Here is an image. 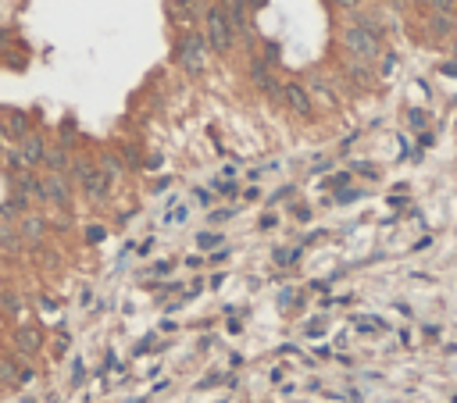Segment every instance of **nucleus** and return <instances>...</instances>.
<instances>
[{
    "label": "nucleus",
    "instance_id": "f257e3e1",
    "mask_svg": "<svg viewBox=\"0 0 457 403\" xmlns=\"http://www.w3.org/2000/svg\"><path fill=\"white\" fill-rule=\"evenodd\" d=\"M207 36L200 33H186L179 43H175V65L179 68H186L190 75H200L207 68Z\"/></svg>",
    "mask_w": 457,
    "mask_h": 403
},
{
    "label": "nucleus",
    "instance_id": "f03ea898",
    "mask_svg": "<svg viewBox=\"0 0 457 403\" xmlns=\"http://www.w3.org/2000/svg\"><path fill=\"white\" fill-rule=\"evenodd\" d=\"M204 22H207V47L215 50V54H229L232 43H236V29H232V22L225 18V11H222V8H211V11L204 15Z\"/></svg>",
    "mask_w": 457,
    "mask_h": 403
},
{
    "label": "nucleus",
    "instance_id": "7ed1b4c3",
    "mask_svg": "<svg viewBox=\"0 0 457 403\" xmlns=\"http://www.w3.org/2000/svg\"><path fill=\"white\" fill-rule=\"evenodd\" d=\"M343 47L357 57V61H372V57H379V50H382V40L375 36V33H368V29H357V25H347L343 29Z\"/></svg>",
    "mask_w": 457,
    "mask_h": 403
},
{
    "label": "nucleus",
    "instance_id": "20e7f679",
    "mask_svg": "<svg viewBox=\"0 0 457 403\" xmlns=\"http://www.w3.org/2000/svg\"><path fill=\"white\" fill-rule=\"evenodd\" d=\"M43 200H50V204H57V207H72V185H68V178L50 172V175L43 178Z\"/></svg>",
    "mask_w": 457,
    "mask_h": 403
},
{
    "label": "nucleus",
    "instance_id": "39448f33",
    "mask_svg": "<svg viewBox=\"0 0 457 403\" xmlns=\"http://www.w3.org/2000/svg\"><path fill=\"white\" fill-rule=\"evenodd\" d=\"M250 82H254L261 93H268V97H276V100L283 97V86L276 82V75H271V68L264 65L261 57H254V61H250Z\"/></svg>",
    "mask_w": 457,
    "mask_h": 403
},
{
    "label": "nucleus",
    "instance_id": "423d86ee",
    "mask_svg": "<svg viewBox=\"0 0 457 403\" xmlns=\"http://www.w3.org/2000/svg\"><path fill=\"white\" fill-rule=\"evenodd\" d=\"M283 100H286L297 114H311V93L304 89V86H297V82L283 86Z\"/></svg>",
    "mask_w": 457,
    "mask_h": 403
},
{
    "label": "nucleus",
    "instance_id": "0eeeda50",
    "mask_svg": "<svg viewBox=\"0 0 457 403\" xmlns=\"http://www.w3.org/2000/svg\"><path fill=\"white\" fill-rule=\"evenodd\" d=\"M22 161L25 165H40L43 158H47V143H43V136H36V132H29L25 139H22Z\"/></svg>",
    "mask_w": 457,
    "mask_h": 403
},
{
    "label": "nucleus",
    "instance_id": "6e6552de",
    "mask_svg": "<svg viewBox=\"0 0 457 403\" xmlns=\"http://www.w3.org/2000/svg\"><path fill=\"white\" fill-rule=\"evenodd\" d=\"M43 229H47V222L40 218V214H29V218L22 222V229H18V232H22V239H25V243H40V239H43Z\"/></svg>",
    "mask_w": 457,
    "mask_h": 403
},
{
    "label": "nucleus",
    "instance_id": "1a4fd4ad",
    "mask_svg": "<svg viewBox=\"0 0 457 403\" xmlns=\"http://www.w3.org/2000/svg\"><path fill=\"white\" fill-rule=\"evenodd\" d=\"M47 168L54 172V175H65V168H68V150L65 146H54V150H47Z\"/></svg>",
    "mask_w": 457,
    "mask_h": 403
},
{
    "label": "nucleus",
    "instance_id": "9d476101",
    "mask_svg": "<svg viewBox=\"0 0 457 403\" xmlns=\"http://www.w3.org/2000/svg\"><path fill=\"white\" fill-rule=\"evenodd\" d=\"M4 118H8V126H4V129H8L11 136H18V139H25V136H29V118H25L22 111H8Z\"/></svg>",
    "mask_w": 457,
    "mask_h": 403
},
{
    "label": "nucleus",
    "instance_id": "9b49d317",
    "mask_svg": "<svg viewBox=\"0 0 457 403\" xmlns=\"http://www.w3.org/2000/svg\"><path fill=\"white\" fill-rule=\"evenodd\" d=\"M18 350H22V353H36V350H40V335H36L33 328H22V332H18Z\"/></svg>",
    "mask_w": 457,
    "mask_h": 403
},
{
    "label": "nucleus",
    "instance_id": "f8f14e48",
    "mask_svg": "<svg viewBox=\"0 0 457 403\" xmlns=\"http://www.w3.org/2000/svg\"><path fill=\"white\" fill-rule=\"evenodd\" d=\"M382 75H393V72H397V54H386L382 57V68H379Z\"/></svg>",
    "mask_w": 457,
    "mask_h": 403
},
{
    "label": "nucleus",
    "instance_id": "ddd939ff",
    "mask_svg": "<svg viewBox=\"0 0 457 403\" xmlns=\"http://www.w3.org/2000/svg\"><path fill=\"white\" fill-rule=\"evenodd\" d=\"M440 72H443V75H454V79H457V61H443V65H440Z\"/></svg>",
    "mask_w": 457,
    "mask_h": 403
},
{
    "label": "nucleus",
    "instance_id": "4468645a",
    "mask_svg": "<svg viewBox=\"0 0 457 403\" xmlns=\"http://www.w3.org/2000/svg\"><path fill=\"white\" fill-rule=\"evenodd\" d=\"M336 8H343V11H357V0H332Z\"/></svg>",
    "mask_w": 457,
    "mask_h": 403
},
{
    "label": "nucleus",
    "instance_id": "2eb2a0df",
    "mask_svg": "<svg viewBox=\"0 0 457 403\" xmlns=\"http://www.w3.org/2000/svg\"><path fill=\"white\" fill-rule=\"evenodd\" d=\"M411 126H414V129L425 126V114H421V111H411Z\"/></svg>",
    "mask_w": 457,
    "mask_h": 403
},
{
    "label": "nucleus",
    "instance_id": "dca6fc26",
    "mask_svg": "<svg viewBox=\"0 0 457 403\" xmlns=\"http://www.w3.org/2000/svg\"><path fill=\"white\" fill-rule=\"evenodd\" d=\"M218 239H222V236H211V232H204V236H200V246H215Z\"/></svg>",
    "mask_w": 457,
    "mask_h": 403
},
{
    "label": "nucleus",
    "instance_id": "f3484780",
    "mask_svg": "<svg viewBox=\"0 0 457 403\" xmlns=\"http://www.w3.org/2000/svg\"><path fill=\"white\" fill-rule=\"evenodd\" d=\"M4 307H11V311H18V296H15V293H8V296H4Z\"/></svg>",
    "mask_w": 457,
    "mask_h": 403
},
{
    "label": "nucleus",
    "instance_id": "a211bd4d",
    "mask_svg": "<svg viewBox=\"0 0 457 403\" xmlns=\"http://www.w3.org/2000/svg\"><path fill=\"white\" fill-rule=\"evenodd\" d=\"M8 43V29H0V47H4Z\"/></svg>",
    "mask_w": 457,
    "mask_h": 403
}]
</instances>
